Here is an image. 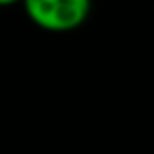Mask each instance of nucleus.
<instances>
[{
  "label": "nucleus",
  "instance_id": "nucleus-1",
  "mask_svg": "<svg viewBox=\"0 0 154 154\" xmlns=\"http://www.w3.org/2000/svg\"><path fill=\"white\" fill-rule=\"evenodd\" d=\"M26 17L40 30L66 34L78 30L91 13V0H21Z\"/></svg>",
  "mask_w": 154,
  "mask_h": 154
},
{
  "label": "nucleus",
  "instance_id": "nucleus-2",
  "mask_svg": "<svg viewBox=\"0 0 154 154\" xmlns=\"http://www.w3.org/2000/svg\"><path fill=\"white\" fill-rule=\"evenodd\" d=\"M13 5H21V0H0V7H13Z\"/></svg>",
  "mask_w": 154,
  "mask_h": 154
}]
</instances>
